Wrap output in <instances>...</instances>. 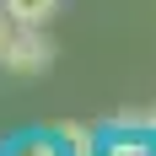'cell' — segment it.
I'll list each match as a JSON object with an SVG mask.
<instances>
[{"instance_id": "277c9868", "label": "cell", "mask_w": 156, "mask_h": 156, "mask_svg": "<svg viewBox=\"0 0 156 156\" xmlns=\"http://www.w3.org/2000/svg\"><path fill=\"white\" fill-rule=\"evenodd\" d=\"M59 135H65V156H102V135L97 129H86V124H59Z\"/></svg>"}, {"instance_id": "6da1fadb", "label": "cell", "mask_w": 156, "mask_h": 156, "mask_svg": "<svg viewBox=\"0 0 156 156\" xmlns=\"http://www.w3.org/2000/svg\"><path fill=\"white\" fill-rule=\"evenodd\" d=\"M48 59H54V48H48L43 27H11L0 43V70H11V76H43Z\"/></svg>"}, {"instance_id": "8992f818", "label": "cell", "mask_w": 156, "mask_h": 156, "mask_svg": "<svg viewBox=\"0 0 156 156\" xmlns=\"http://www.w3.org/2000/svg\"><path fill=\"white\" fill-rule=\"evenodd\" d=\"M11 27H16V22L5 16V5H0V43H5V32H11Z\"/></svg>"}, {"instance_id": "7a4b0ae2", "label": "cell", "mask_w": 156, "mask_h": 156, "mask_svg": "<svg viewBox=\"0 0 156 156\" xmlns=\"http://www.w3.org/2000/svg\"><path fill=\"white\" fill-rule=\"evenodd\" d=\"M5 156H65V135H59V129H27V135H11Z\"/></svg>"}, {"instance_id": "3957f363", "label": "cell", "mask_w": 156, "mask_h": 156, "mask_svg": "<svg viewBox=\"0 0 156 156\" xmlns=\"http://www.w3.org/2000/svg\"><path fill=\"white\" fill-rule=\"evenodd\" d=\"M5 16H11L16 27H48L54 11H59V0H0Z\"/></svg>"}, {"instance_id": "5b68a950", "label": "cell", "mask_w": 156, "mask_h": 156, "mask_svg": "<svg viewBox=\"0 0 156 156\" xmlns=\"http://www.w3.org/2000/svg\"><path fill=\"white\" fill-rule=\"evenodd\" d=\"M102 156H156L145 140V129H113V140H102Z\"/></svg>"}]
</instances>
